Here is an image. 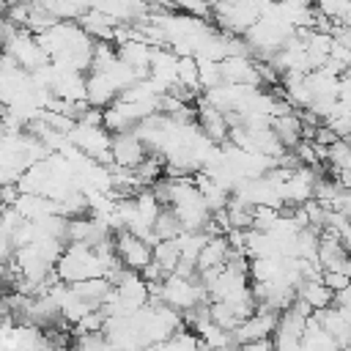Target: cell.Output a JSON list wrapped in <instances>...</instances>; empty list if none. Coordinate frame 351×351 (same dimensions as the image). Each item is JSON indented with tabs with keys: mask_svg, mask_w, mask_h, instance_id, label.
Segmentation results:
<instances>
[{
	"mask_svg": "<svg viewBox=\"0 0 351 351\" xmlns=\"http://www.w3.org/2000/svg\"><path fill=\"white\" fill-rule=\"evenodd\" d=\"M263 16V3H214L217 30L230 36H247Z\"/></svg>",
	"mask_w": 351,
	"mask_h": 351,
	"instance_id": "cell-1",
	"label": "cell"
},
{
	"mask_svg": "<svg viewBox=\"0 0 351 351\" xmlns=\"http://www.w3.org/2000/svg\"><path fill=\"white\" fill-rule=\"evenodd\" d=\"M277 326H280V313L258 307L255 315H250L247 321L239 324V329L233 332V337H236L239 346L258 343V340H271V337L277 335Z\"/></svg>",
	"mask_w": 351,
	"mask_h": 351,
	"instance_id": "cell-2",
	"label": "cell"
},
{
	"mask_svg": "<svg viewBox=\"0 0 351 351\" xmlns=\"http://www.w3.org/2000/svg\"><path fill=\"white\" fill-rule=\"evenodd\" d=\"M115 252L121 258V263L132 271H143L148 263H154V247H148L143 239H137L134 233L129 230H121L115 233Z\"/></svg>",
	"mask_w": 351,
	"mask_h": 351,
	"instance_id": "cell-3",
	"label": "cell"
},
{
	"mask_svg": "<svg viewBox=\"0 0 351 351\" xmlns=\"http://www.w3.org/2000/svg\"><path fill=\"white\" fill-rule=\"evenodd\" d=\"M148 148L143 145V140L132 132H121V134H112V159L118 167H126V170H137L145 159H148Z\"/></svg>",
	"mask_w": 351,
	"mask_h": 351,
	"instance_id": "cell-4",
	"label": "cell"
},
{
	"mask_svg": "<svg viewBox=\"0 0 351 351\" xmlns=\"http://www.w3.org/2000/svg\"><path fill=\"white\" fill-rule=\"evenodd\" d=\"M121 99V88L110 74L90 71L88 74V104L93 110H110Z\"/></svg>",
	"mask_w": 351,
	"mask_h": 351,
	"instance_id": "cell-5",
	"label": "cell"
},
{
	"mask_svg": "<svg viewBox=\"0 0 351 351\" xmlns=\"http://www.w3.org/2000/svg\"><path fill=\"white\" fill-rule=\"evenodd\" d=\"M228 258H230V241H228V236H214V239H208V244L203 247V252L197 258V271L225 269Z\"/></svg>",
	"mask_w": 351,
	"mask_h": 351,
	"instance_id": "cell-6",
	"label": "cell"
},
{
	"mask_svg": "<svg viewBox=\"0 0 351 351\" xmlns=\"http://www.w3.org/2000/svg\"><path fill=\"white\" fill-rule=\"evenodd\" d=\"M296 296H299L302 302H307V304L313 307V313L326 310V307H332V304H335V293L324 285V280H318V282H307V280H304V282L299 285Z\"/></svg>",
	"mask_w": 351,
	"mask_h": 351,
	"instance_id": "cell-7",
	"label": "cell"
},
{
	"mask_svg": "<svg viewBox=\"0 0 351 351\" xmlns=\"http://www.w3.org/2000/svg\"><path fill=\"white\" fill-rule=\"evenodd\" d=\"M58 22H80L88 11H90V5H85V3H58V0H44L41 3Z\"/></svg>",
	"mask_w": 351,
	"mask_h": 351,
	"instance_id": "cell-8",
	"label": "cell"
},
{
	"mask_svg": "<svg viewBox=\"0 0 351 351\" xmlns=\"http://www.w3.org/2000/svg\"><path fill=\"white\" fill-rule=\"evenodd\" d=\"M154 261L165 269V274L170 277L176 269H178V263H181V252H178V247H176V241H162V244H156L154 247Z\"/></svg>",
	"mask_w": 351,
	"mask_h": 351,
	"instance_id": "cell-9",
	"label": "cell"
},
{
	"mask_svg": "<svg viewBox=\"0 0 351 351\" xmlns=\"http://www.w3.org/2000/svg\"><path fill=\"white\" fill-rule=\"evenodd\" d=\"M208 315H211V321H214L219 329H225V332H236L239 324H241L225 302H208Z\"/></svg>",
	"mask_w": 351,
	"mask_h": 351,
	"instance_id": "cell-10",
	"label": "cell"
},
{
	"mask_svg": "<svg viewBox=\"0 0 351 351\" xmlns=\"http://www.w3.org/2000/svg\"><path fill=\"white\" fill-rule=\"evenodd\" d=\"M71 351H118V346L104 332H99V335H82V337H77Z\"/></svg>",
	"mask_w": 351,
	"mask_h": 351,
	"instance_id": "cell-11",
	"label": "cell"
},
{
	"mask_svg": "<svg viewBox=\"0 0 351 351\" xmlns=\"http://www.w3.org/2000/svg\"><path fill=\"white\" fill-rule=\"evenodd\" d=\"M280 208H271V206H258L255 211H252V230H261V233H269L274 225H277V219H280Z\"/></svg>",
	"mask_w": 351,
	"mask_h": 351,
	"instance_id": "cell-12",
	"label": "cell"
},
{
	"mask_svg": "<svg viewBox=\"0 0 351 351\" xmlns=\"http://www.w3.org/2000/svg\"><path fill=\"white\" fill-rule=\"evenodd\" d=\"M324 285H326L332 293H340V291H346V288L351 285V277L337 274V271H324Z\"/></svg>",
	"mask_w": 351,
	"mask_h": 351,
	"instance_id": "cell-13",
	"label": "cell"
},
{
	"mask_svg": "<svg viewBox=\"0 0 351 351\" xmlns=\"http://www.w3.org/2000/svg\"><path fill=\"white\" fill-rule=\"evenodd\" d=\"M236 351H274V343H271V340H258V343H247V346H239Z\"/></svg>",
	"mask_w": 351,
	"mask_h": 351,
	"instance_id": "cell-14",
	"label": "cell"
}]
</instances>
